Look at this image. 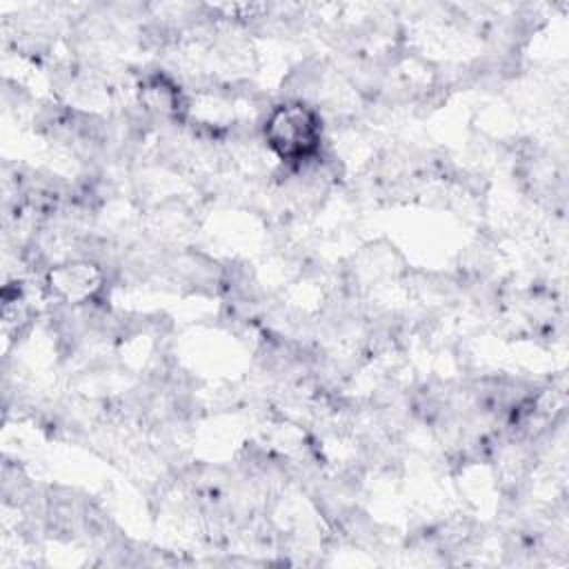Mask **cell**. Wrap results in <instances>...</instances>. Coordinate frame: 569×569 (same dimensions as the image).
<instances>
[{
    "label": "cell",
    "mask_w": 569,
    "mask_h": 569,
    "mask_svg": "<svg viewBox=\"0 0 569 569\" xmlns=\"http://www.w3.org/2000/svg\"><path fill=\"white\" fill-rule=\"evenodd\" d=\"M260 136L287 173H298L325 158V118L307 98H282L267 107Z\"/></svg>",
    "instance_id": "6da1fadb"
},
{
    "label": "cell",
    "mask_w": 569,
    "mask_h": 569,
    "mask_svg": "<svg viewBox=\"0 0 569 569\" xmlns=\"http://www.w3.org/2000/svg\"><path fill=\"white\" fill-rule=\"evenodd\" d=\"M42 287L60 307H89L100 305V298L107 291L109 276L102 262L91 256L67 258L53 262L42 273Z\"/></svg>",
    "instance_id": "7a4b0ae2"
},
{
    "label": "cell",
    "mask_w": 569,
    "mask_h": 569,
    "mask_svg": "<svg viewBox=\"0 0 569 569\" xmlns=\"http://www.w3.org/2000/svg\"><path fill=\"white\" fill-rule=\"evenodd\" d=\"M136 102L147 120L187 124L191 113L187 89L164 69H151L138 78Z\"/></svg>",
    "instance_id": "3957f363"
}]
</instances>
